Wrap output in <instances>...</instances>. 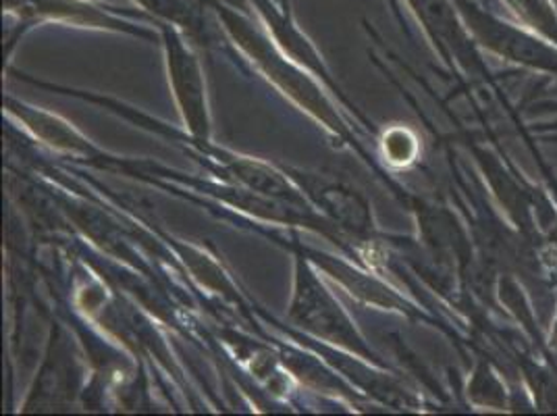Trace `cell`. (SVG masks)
<instances>
[{
  "label": "cell",
  "mask_w": 557,
  "mask_h": 416,
  "mask_svg": "<svg viewBox=\"0 0 557 416\" xmlns=\"http://www.w3.org/2000/svg\"><path fill=\"white\" fill-rule=\"evenodd\" d=\"M163 29L164 48H166V65L173 93L177 98L180 111L191 132L198 139L209 138V109H207V93L200 63L191 48L186 47L177 27L161 24Z\"/></svg>",
  "instance_id": "3957f363"
},
{
  "label": "cell",
  "mask_w": 557,
  "mask_h": 416,
  "mask_svg": "<svg viewBox=\"0 0 557 416\" xmlns=\"http://www.w3.org/2000/svg\"><path fill=\"white\" fill-rule=\"evenodd\" d=\"M460 17L465 24L470 27V32L487 47L497 50L499 54L516 59V61H527L533 65H549L556 68L557 54L554 50L533 40L524 32L510 24H504L502 20L493 17L481 7H476L472 0H454Z\"/></svg>",
  "instance_id": "277c9868"
},
{
  "label": "cell",
  "mask_w": 557,
  "mask_h": 416,
  "mask_svg": "<svg viewBox=\"0 0 557 416\" xmlns=\"http://www.w3.org/2000/svg\"><path fill=\"white\" fill-rule=\"evenodd\" d=\"M9 13H17L32 22H61L84 27H113L132 29L113 11H104L88 0H4Z\"/></svg>",
  "instance_id": "5b68a950"
},
{
  "label": "cell",
  "mask_w": 557,
  "mask_h": 416,
  "mask_svg": "<svg viewBox=\"0 0 557 416\" xmlns=\"http://www.w3.org/2000/svg\"><path fill=\"white\" fill-rule=\"evenodd\" d=\"M511 11L541 34L557 38V9L552 0H506Z\"/></svg>",
  "instance_id": "52a82bcc"
},
{
  "label": "cell",
  "mask_w": 557,
  "mask_h": 416,
  "mask_svg": "<svg viewBox=\"0 0 557 416\" xmlns=\"http://www.w3.org/2000/svg\"><path fill=\"white\" fill-rule=\"evenodd\" d=\"M209 4L227 27V32L237 40V45L248 50L256 61L269 71V77H273L278 86H283L302 107H306L312 115H317V119H321L329 127L342 130L339 117L333 113L323 94L317 90V86L308 77H304V73L281 57L277 48L269 42V38L262 32L256 29L250 20H246L244 15H239L221 0H209Z\"/></svg>",
  "instance_id": "6da1fadb"
},
{
  "label": "cell",
  "mask_w": 557,
  "mask_h": 416,
  "mask_svg": "<svg viewBox=\"0 0 557 416\" xmlns=\"http://www.w3.org/2000/svg\"><path fill=\"white\" fill-rule=\"evenodd\" d=\"M278 4V9L285 13V15H289L292 17V0H275Z\"/></svg>",
  "instance_id": "ba28073f"
},
{
  "label": "cell",
  "mask_w": 557,
  "mask_h": 416,
  "mask_svg": "<svg viewBox=\"0 0 557 416\" xmlns=\"http://www.w3.org/2000/svg\"><path fill=\"white\" fill-rule=\"evenodd\" d=\"M310 192L319 196V200L325 205L326 210L335 215L346 228L351 230H367L369 228V210L367 205L360 203L349 189L337 184L310 185Z\"/></svg>",
  "instance_id": "8992f818"
},
{
  "label": "cell",
  "mask_w": 557,
  "mask_h": 416,
  "mask_svg": "<svg viewBox=\"0 0 557 416\" xmlns=\"http://www.w3.org/2000/svg\"><path fill=\"white\" fill-rule=\"evenodd\" d=\"M289 317L326 342H333V344L349 347L354 352H360L364 356H371L369 347L364 346L362 338L354 329L348 315L326 292L325 285L308 269L306 262L298 265L296 290H294Z\"/></svg>",
  "instance_id": "7a4b0ae2"
},
{
  "label": "cell",
  "mask_w": 557,
  "mask_h": 416,
  "mask_svg": "<svg viewBox=\"0 0 557 416\" xmlns=\"http://www.w3.org/2000/svg\"><path fill=\"white\" fill-rule=\"evenodd\" d=\"M389 2H392V7H394V9H397V0H389Z\"/></svg>",
  "instance_id": "9c48e42d"
}]
</instances>
